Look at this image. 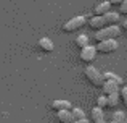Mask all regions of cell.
Returning a JSON list of instances; mask_svg holds the SVG:
<instances>
[{
  "mask_svg": "<svg viewBox=\"0 0 127 123\" xmlns=\"http://www.w3.org/2000/svg\"><path fill=\"white\" fill-rule=\"evenodd\" d=\"M84 75H85V78L89 79V81L92 83L93 86H95V88H101L103 83H105V78H103V75L95 68V66H92V65L85 66Z\"/></svg>",
  "mask_w": 127,
  "mask_h": 123,
  "instance_id": "7a4b0ae2",
  "label": "cell"
},
{
  "mask_svg": "<svg viewBox=\"0 0 127 123\" xmlns=\"http://www.w3.org/2000/svg\"><path fill=\"white\" fill-rule=\"evenodd\" d=\"M109 2H111V5H121L124 0H109Z\"/></svg>",
  "mask_w": 127,
  "mask_h": 123,
  "instance_id": "44dd1931",
  "label": "cell"
},
{
  "mask_svg": "<svg viewBox=\"0 0 127 123\" xmlns=\"http://www.w3.org/2000/svg\"><path fill=\"white\" fill-rule=\"evenodd\" d=\"M119 34H121L119 24H111V26H106L103 29H98L95 32V41L101 42V41H106V39H116Z\"/></svg>",
  "mask_w": 127,
  "mask_h": 123,
  "instance_id": "6da1fadb",
  "label": "cell"
},
{
  "mask_svg": "<svg viewBox=\"0 0 127 123\" xmlns=\"http://www.w3.org/2000/svg\"><path fill=\"white\" fill-rule=\"evenodd\" d=\"M119 86H121V84H119V83H116V81L105 79L101 89H103V92H105V96H109V94H113V92H119Z\"/></svg>",
  "mask_w": 127,
  "mask_h": 123,
  "instance_id": "52a82bcc",
  "label": "cell"
},
{
  "mask_svg": "<svg viewBox=\"0 0 127 123\" xmlns=\"http://www.w3.org/2000/svg\"><path fill=\"white\" fill-rule=\"evenodd\" d=\"M103 78L105 79H111V81H116V83H119V84H122V78L118 76V75H114L113 71H106L105 75H103Z\"/></svg>",
  "mask_w": 127,
  "mask_h": 123,
  "instance_id": "2e32d148",
  "label": "cell"
},
{
  "mask_svg": "<svg viewBox=\"0 0 127 123\" xmlns=\"http://www.w3.org/2000/svg\"><path fill=\"white\" fill-rule=\"evenodd\" d=\"M119 102H121V91L119 92H113L108 96V107L109 109H118Z\"/></svg>",
  "mask_w": 127,
  "mask_h": 123,
  "instance_id": "8fae6325",
  "label": "cell"
},
{
  "mask_svg": "<svg viewBox=\"0 0 127 123\" xmlns=\"http://www.w3.org/2000/svg\"><path fill=\"white\" fill-rule=\"evenodd\" d=\"M101 120H105V110L96 105V107L92 109V122L96 123V122H101Z\"/></svg>",
  "mask_w": 127,
  "mask_h": 123,
  "instance_id": "4fadbf2b",
  "label": "cell"
},
{
  "mask_svg": "<svg viewBox=\"0 0 127 123\" xmlns=\"http://www.w3.org/2000/svg\"><path fill=\"white\" fill-rule=\"evenodd\" d=\"M122 26H124V29H127V18L124 19V23H122Z\"/></svg>",
  "mask_w": 127,
  "mask_h": 123,
  "instance_id": "603a6c76",
  "label": "cell"
},
{
  "mask_svg": "<svg viewBox=\"0 0 127 123\" xmlns=\"http://www.w3.org/2000/svg\"><path fill=\"white\" fill-rule=\"evenodd\" d=\"M89 26L92 29H95V31H98V29H103V28H106V26H109V23H108V19H106L105 15H95L89 21Z\"/></svg>",
  "mask_w": 127,
  "mask_h": 123,
  "instance_id": "8992f818",
  "label": "cell"
},
{
  "mask_svg": "<svg viewBox=\"0 0 127 123\" xmlns=\"http://www.w3.org/2000/svg\"><path fill=\"white\" fill-rule=\"evenodd\" d=\"M76 44L79 45V47H85V45H89V37H87L85 34H81V36H77L76 37Z\"/></svg>",
  "mask_w": 127,
  "mask_h": 123,
  "instance_id": "e0dca14e",
  "label": "cell"
},
{
  "mask_svg": "<svg viewBox=\"0 0 127 123\" xmlns=\"http://www.w3.org/2000/svg\"><path fill=\"white\" fill-rule=\"evenodd\" d=\"M111 8V2L109 0H105V2H100L98 5L95 6V15H106Z\"/></svg>",
  "mask_w": 127,
  "mask_h": 123,
  "instance_id": "30bf717a",
  "label": "cell"
},
{
  "mask_svg": "<svg viewBox=\"0 0 127 123\" xmlns=\"http://www.w3.org/2000/svg\"><path fill=\"white\" fill-rule=\"evenodd\" d=\"M126 31H127V29H126Z\"/></svg>",
  "mask_w": 127,
  "mask_h": 123,
  "instance_id": "484cf974",
  "label": "cell"
},
{
  "mask_svg": "<svg viewBox=\"0 0 127 123\" xmlns=\"http://www.w3.org/2000/svg\"><path fill=\"white\" fill-rule=\"evenodd\" d=\"M119 13H121V15H127V0H124V2L119 5Z\"/></svg>",
  "mask_w": 127,
  "mask_h": 123,
  "instance_id": "ffe728a7",
  "label": "cell"
},
{
  "mask_svg": "<svg viewBox=\"0 0 127 123\" xmlns=\"http://www.w3.org/2000/svg\"><path fill=\"white\" fill-rule=\"evenodd\" d=\"M96 105H98L100 109H105V107H108V96H100L98 99H96Z\"/></svg>",
  "mask_w": 127,
  "mask_h": 123,
  "instance_id": "ac0fdd59",
  "label": "cell"
},
{
  "mask_svg": "<svg viewBox=\"0 0 127 123\" xmlns=\"http://www.w3.org/2000/svg\"><path fill=\"white\" fill-rule=\"evenodd\" d=\"M126 122H127V118H126Z\"/></svg>",
  "mask_w": 127,
  "mask_h": 123,
  "instance_id": "d4e9b609",
  "label": "cell"
},
{
  "mask_svg": "<svg viewBox=\"0 0 127 123\" xmlns=\"http://www.w3.org/2000/svg\"><path fill=\"white\" fill-rule=\"evenodd\" d=\"M72 123H90V122L87 120V118H82V120H74Z\"/></svg>",
  "mask_w": 127,
  "mask_h": 123,
  "instance_id": "7402d4cb",
  "label": "cell"
},
{
  "mask_svg": "<svg viewBox=\"0 0 127 123\" xmlns=\"http://www.w3.org/2000/svg\"><path fill=\"white\" fill-rule=\"evenodd\" d=\"M121 101L124 102V105L127 107V86H124V88L121 89Z\"/></svg>",
  "mask_w": 127,
  "mask_h": 123,
  "instance_id": "d6986e66",
  "label": "cell"
},
{
  "mask_svg": "<svg viewBox=\"0 0 127 123\" xmlns=\"http://www.w3.org/2000/svg\"><path fill=\"white\" fill-rule=\"evenodd\" d=\"M84 24H85V16L79 15V16L71 18L69 21H66L64 24H63V29H64L66 32H74V31H79Z\"/></svg>",
  "mask_w": 127,
  "mask_h": 123,
  "instance_id": "3957f363",
  "label": "cell"
},
{
  "mask_svg": "<svg viewBox=\"0 0 127 123\" xmlns=\"http://www.w3.org/2000/svg\"><path fill=\"white\" fill-rule=\"evenodd\" d=\"M39 47H40L43 52H52L55 45H53L52 39H48V37H42L40 41H39Z\"/></svg>",
  "mask_w": 127,
  "mask_h": 123,
  "instance_id": "5bb4252c",
  "label": "cell"
},
{
  "mask_svg": "<svg viewBox=\"0 0 127 123\" xmlns=\"http://www.w3.org/2000/svg\"><path fill=\"white\" fill-rule=\"evenodd\" d=\"M52 107H53V110L60 112V110H71L72 105H71V102H69V101H53L52 102Z\"/></svg>",
  "mask_w": 127,
  "mask_h": 123,
  "instance_id": "ba28073f",
  "label": "cell"
},
{
  "mask_svg": "<svg viewBox=\"0 0 127 123\" xmlns=\"http://www.w3.org/2000/svg\"><path fill=\"white\" fill-rule=\"evenodd\" d=\"M56 117H58L60 123H72L74 122V117H72L71 110H60Z\"/></svg>",
  "mask_w": 127,
  "mask_h": 123,
  "instance_id": "9c48e42d",
  "label": "cell"
},
{
  "mask_svg": "<svg viewBox=\"0 0 127 123\" xmlns=\"http://www.w3.org/2000/svg\"><path fill=\"white\" fill-rule=\"evenodd\" d=\"M96 54H98L96 47H93V45H85V47L81 49V54H79V57H81L82 62L92 63V62L96 58Z\"/></svg>",
  "mask_w": 127,
  "mask_h": 123,
  "instance_id": "5b68a950",
  "label": "cell"
},
{
  "mask_svg": "<svg viewBox=\"0 0 127 123\" xmlns=\"http://www.w3.org/2000/svg\"><path fill=\"white\" fill-rule=\"evenodd\" d=\"M126 118H127V115L122 110H114L111 114V120H109L108 123H127Z\"/></svg>",
  "mask_w": 127,
  "mask_h": 123,
  "instance_id": "7c38bea8",
  "label": "cell"
},
{
  "mask_svg": "<svg viewBox=\"0 0 127 123\" xmlns=\"http://www.w3.org/2000/svg\"><path fill=\"white\" fill-rule=\"evenodd\" d=\"M96 123H108V122H105V120H101V122H96Z\"/></svg>",
  "mask_w": 127,
  "mask_h": 123,
  "instance_id": "cb8c5ba5",
  "label": "cell"
},
{
  "mask_svg": "<svg viewBox=\"0 0 127 123\" xmlns=\"http://www.w3.org/2000/svg\"><path fill=\"white\" fill-rule=\"evenodd\" d=\"M118 47H119V44H118L116 39H106V41L98 42L96 50H98L100 54H113V52L118 50Z\"/></svg>",
  "mask_w": 127,
  "mask_h": 123,
  "instance_id": "277c9868",
  "label": "cell"
},
{
  "mask_svg": "<svg viewBox=\"0 0 127 123\" xmlns=\"http://www.w3.org/2000/svg\"><path fill=\"white\" fill-rule=\"evenodd\" d=\"M71 112H72V117H74V120H82V118H85V112L82 110L81 107H72Z\"/></svg>",
  "mask_w": 127,
  "mask_h": 123,
  "instance_id": "9a60e30c",
  "label": "cell"
}]
</instances>
